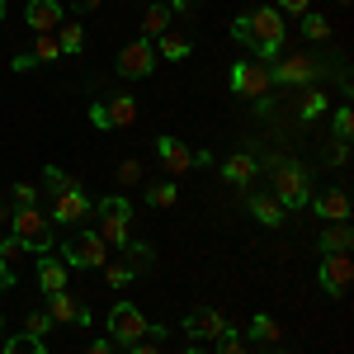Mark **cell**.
Returning a JSON list of instances; mask_svg holds the SVG:
<instances>
[{
	"instance_id": "obj_49",
	"label": "cell",
	"mask_w": 354,
	"mask_h": 354,
	"mask_svg": "<svg viewBox=\"0 0 354 354\" xmlns=\"http://www.w3.org/2000/svg\"><path fill=\"white\" fill-rule=\"evenodd\" d=\"M76 5H81V10H100L104 0H76Z\"/></svg>"
},
{
	"instance_id": "obj_12",
	"label": "cell",
	"mask_w": 354,
	"mask_h": 354,
	"mask_svg": "<svg viewBox=\"0 0 354 354\" xmlns=\"http://www.w3.org/2000/svg\"><path fill=\"white\" fill-rule=\"evenodd\" d=\"M48 322L53 326H66V322H90V312H85L81 302H76V293L71 288H62V293H48Z\"/></svg>"
},
{
	"instance_id": "obj_8",
	"label": "cell",
	"mask_w": 354,
	"mask_h": 354,
	"mask_svg": "<svg viewBox=\"0 0 354 354\" xmlns=\"http://www.w3.org/2000/svg\"><path fill=\"white\" fill-rule=\"evenodd\" d=\"M147 317L137 312L133 302H118V307H109V335H113V345H137L142 335H147Z\"/></svg>"
},
{
	"instance_id": "obj_44",
	"label": "cell",
	"mask_w": 354,
	"mask_h": 354,
	"mask_svg": "<svg viewBox=\"0 0 354 354\" xmlns=\"http://www.w3.org/2000/svg\"><path fill=\"white\" fill-rule=\"evenodd\" d=\"M85 354H118V345H113V340H95Z\"/></svg>"
},
{
	"instance_id": "obj_16",
	"label": "cell",
	"mask_w": 354,
	"mask_h": 354,
	"mask_svg": "<svg viewBox=\"0 0 354 354\" xmlns=\"http://www.w3.org/2000/svg\"><path fill=\"white\" fill-rule=\"evenodd\" d=\"M250 218L265 222V227H279V222L288 218V208H283L274 194H250Z\"/></svg>"
},
{
	"instance_id": "obj_47",
	"label": "cell",
	"mask_w": 354,
	"mask_h": 354,
	"mask_svg": "<svg viewBox=\"0 0 354 354\" xmlns=\"http://www.w3.org/2000/svg\"><path fill=\"white\" fill-rule=\"evenodd\" d=\"M194 0H165V10H189Z\"/></svg>"
},
{
	"instance_id": "obj_25",
	"label": "cell",
	"mask_w": 354,
	"mask_h": 354,
	"mask_svg": "<svg viewBox=\"0 0 354 354\" xmlns=\"http://www.w3.org/2000/svg\"><path fill=\"white\" fill-rule=\"evenodd\" d=\"M43 180H48V194H71V189H81V180H76V175H66V170H57V165H48V170H43Z\"/></svg>"
},
{
	"instance_id": "obj_15",
	"label": "cell",
	"mask_w": 354,
	"mask_h": 354,
	"mask_svg": "<svg viewBox=\"0 0 354 354\" xmlns=\"http://www.w3.org/2000/svg\"><path fill=\"white\" fill-rule=\"evenodd\" d=\"M24 19L33 33H53L57 24H62V5L57 0H28L24 5Z\"/></svg>"
},
{
	"instance_id": "obj_50",
	"label": "cell",
	"mask_w": 354,
	"mask_h": 354,
	"mask_svg": "<svg viewBox=\"0 0 354 354\" xmlns=\"http://www.w3.org/2000/svg\"><path fill=\"white\" fill-rule=\"evenodd\" d=\"M0 345H5V322H0Z\"/></svg>"
},
{
	"instance_id": "obj_22",
	"label": "cell",
	"mask_w": 354,
	"mask_h": 354,
	"mask_svg": "<svg viewBox=\"0 0 354 354\" xmlns=\"http://www.w3.org/2000/svg\"><path fill=\"white\" fill-rule=\"evenodd\" d=\"M57 28H62V33H57V48H62V53H71V57L85 53V28L76 24V19H62Z\"/></svg>"
},
{
	"instance_id": "obj_52",
	"label": "cell",
	"mask_w": 354,
	"mask_h": 354,
	"mask_svg": "<svg viewBox=\"0 0 354 354\" xmlns=\"http://www.w3.org/2000/svg\"><path fill=\"white\" fill-rule=\"evenodd\" d=\"M189 354H208V350H189Z\"/></svg>"
},
{
	"instance_id": "obj_26",
	"label": "cell",
	"mask_w": 354,
	"mask_h": 354,
	"mask_svg": "<svg viewBox=\"0 0 354 354\" xmlns=\"http://www.w3.org/2000/svg\"><path fill=\"white\" fill-rule=\"evenodd\" d=\"M279 335H283V330H279L274 317H255V322H250V340H255V345H274Z\"/></svg>"
},
{
	"instance_id": "obj_39",
	"label": "cell",
	"mask_w": 354,
	"mask_h": 354,
	"mask_svg": "<svg viewBox=\"0 0 354 354\" xmlns=\"http://www.w3.org/2000/svg\"><path fill=\"white\" fill-rule=\"evenodd\" d=\"M274 10H279V15H307V10H312V0H279Z\"/></svg>"
},
{
	"instance_id": "obj_28",
	"label": "cell",
	"mask_w": 354,
	"mask_h": 354,
	"mask_svg": "<svg viewBox=\"0 0 354 354\" xmlns=\"http://www.w3.org/2000/svg\"><path fill=\"white\" fill-rule=\"evenodd\" d=\"M302 33H307L312 43H326V38H330V24H326V15H317V10H307V15H302Z\"/></svg>"
},
{
	"instance_id": "obj_43",
	"label": "cell",
	"mask_w": 354,
	"mask_h": 354,
	"mask_svg": "<svg viewBox=\"0 0 354 354\" xmlns=\"http://www.w3.org/2000/svg\"><path fill=\"white\" fill-rule=\"evenodd\" d=\"M345 156H350V142H335V147H330V165H340Z\"/></svg>"
},
{
	"instance_id": "obj_11",
	"label": "cell",
	"mask_w": 354,
	"mask_h": 354,
	"mask_svg": "<svg viewBox=\"0 0 354 354\" xmlns=\"http://www.w3.org/2000/svg\"><path fill=\"white\" fill-rule=\"evenodd\" d=\"M118 71H123V76H151V71H156V48H151V38L128 43V48L118 53Z\"/></svg>"
},
{
	"instance_id": "obj_14",
	"label": "cell",
	"mask_w": 354,
	"mask_h": 354,
	"mask_svg": "<svg viewBox=\"0 0 354 354\" xmlns=\"http://www.w3.org/2000/svg\"><path fill=\"white\" fill-rule=\"evenodd\" d=\"M185 330L189 335H198V340H218V335H227V317L222 312H213V307H203V312H194V317H185Z\"/></svg>"
},
{
	"instance_id": "obj_35",
	"label": "cell",
	"mask_w": 354,
	"mask_h": 354,
	"mask_svg": "<svg viewBox=\"0 0 354 354\" xmlns=\"http://www.w3.org/2000/svg\"><path fill=\"white\" fill-rule=\"evenodd\" d=\"M218 354H250V350H245V340L236 330H227V335H218Z\"/></svg>"
},
{
	"instance_id": "obj_53",
	"label": "cell",
	"mask_w": 354,
	"mask_h": 354,
	"mask_svg": "<svg viewBox=\"0 0 354 354\" xmlns=\"http://www.w3.org/2000/svg\"><path fill=\"white\" fill-rule=\"evenodd\" d=\"M340 5H350V0H340Z\"/></svg>"
},
{
	"instance_id": "obj_41",
	"label": "cell",
	"mask_w": 354,
	"mask_h": 354,
	"mask_svg": "<svg viewBox=\"0 0 354 354\" xmlns=\"http://www.w3.org/2000/svg\"><path fill=\"white\" fill-rule=\"evenodd\" d=\"M128 354H161V345H156V340H147V335H142V340H137V345H128Z\"/></svg>"
},
{
	"instance_id": "obj_17",
	"label": "cell",
	"mask_w": 354,
	"mask_h": 354,
	"mask_svg": "<svg viewBox=\"0 0 354 354\" xmlns=\"http://www.w3.org/2000/svg\"><path fill=\"white\" fill-rule=\"evenodd\" d=\"M38 288L43 293H62L66 288V265L57 255H38Z\"/></svg>"
},
{
	"instance_id": "obj_23",
	"label": "cell",
	"mask_w": 354,
	"mask_h": 354,
	"mask_svg": "<svg viewBox=\"0 0 354 354\" xmlns=\"http://www.w3.org/2000/svg\"><path fill=\"white\" fill-rule=\"evenodd\" d=\"M156 57H165V62L189 57V38H180V33H170V28H165L161 38H156Z\"/></svg>"
},
{
	"instance_id": "obj_46",
	"label": "cell",
	"mask_w": 354,
	"mask_h": 354,
	"mask_svg": "<svg viewBox=\"0 0 354 354\" xmlns=\"http://www.w3.org/2000/svg\"><path fill=\"white\" fill-rule=\"evenodd\" d=\"M10 283H15V270H10V265H5V260H0V293H5V288H10Z\"/></svg>"
},
{
	"instance_id": "obj_55",
	"label": "cell",
	"mask_w": 354,
	"mask_h": 354,
	"mask_svg": "<svg viewBox=\"0 0 354 354\" xmlns=\"http://www.w3.org/2000/svg\"><path fill=\"white\" fill-rule=\"evenodd\" d=\"M0 241H5V236H0Z\"/></svg>"
},
{
	"instance_id": "obj_5",
	"label": "cell",
	"mask_w": 354,
	"mask_h": 354,
	"mask_svg": "<svg viewBox=\"0 0 354 354\" xmlns=\"http://www.w3.org/2000/svg\"><path fill=\"white\" fill-rule=\"evenodd\" d=\"M10 227H15V236H19L28 250H38V255L53 250V222H48V213H38V208H15Z\"/></svg>"
},
{
	"instance_id": "obj_9",
	"label": "cell",
	"mask_w": 354,
	"mask_h": 354,
	"mask_svg": "<svg viewBox=\"0 0 354 354\" xmlns=\"http://www.w3.org/2000/svg\"><path fill=\"white\" fill-rule=\"evenodd\" d=\"M317 283H322V293H326V298H345V293H350V283H354L350 255H326V260H322V270H317Z\"/></svg>"
},
{
	"instance_id": "obj_31",
	"label": "cell",
	"mask_w": 354,
	"mask_h": 354,
	"mask_svg": "<svg viewBox=\"0 0 354 354\" xmlns=\"http://www.w3.org/2000/svg\"><path fill=\"white\" fill-rule=\"evenodd\" d=\"M0 354H43V340H33V335H15V340H5Z\"/></svg>"
},
{
	"instance_id": "obj_27",
	"label": "cell",
	"mask_w": 354,
	"mask_h": 354,
	"mask_svg": "<svg viewBox=\"0 0 354 354\" xmlns=\"http://www.w3.org/2000/svg\"><path fill=\"white\" fill-rule=\"evenodd\" d=\"M33 62H57L62 57V48H57V33H33Z\"/></svg>"
},
{
	"instance_id": "obj_6",
	"label": "cell",
	"mask_w": 354,
	"mask_h": 354,
	"mask_svg": "<svg viewBox=\"0 0 354 354\" xmlns=\"http://www.w3.org/2000/svg\"><path fill=\"white\" fill-rule=\"evenodd\" d=\"M274 85H317L322 81V62L312 53H288L283 62H274L270 66Z\"/></svg>"
},
{
	"instance_id": "obj_34",
	"label": "cell",
	"mask_w": 354,
	"mask_h": 354,
	"mask_svg": "<svg viewBox=\"0 0 354 354\" xmlns=\"http://www.w3.org/2000/svg\"><path fill=\"white\" fill-rule=\"evenodd\" d=\"M128 265H133V270H147V265H151V245L147 241H128Z\"/></svg>"
},
{
	"instance_id": "obj_30",
	"label": "cell",
	"mask_w": 354,
	"mask_h": 354,
	"mask_svg": "<svg viewBox=\"0 0 354 354\" xmlns=\"http://www.w3.org/2000/svg\"><path fill=\"white\" fill-rule=\"evenodd\" d=\"M147 198H151L156 208H170V203L180 198V189H175V180H156V185L147 189Z\"/></svg>"
},
{
	"instance_id": "obj_48",
	"label": "cell",
	"mask_w": 354,
	"mask_h": 354,
	"mask_svg": "<svg viewBox=\"0 0 354 354\" xmlns=\"http://www.w3.org/2000/svg\"><path fill=\"white\" fill-rule=\"evenodd\" d=\"M10 218H15V213H10V203L0 198V222H10Z\"/></svg>"
},
{
	"instance_id": "obj_33",
	"label": "cell",
	"mask_w": 354,
	"mask_h": 354,
	"mask_svg": "<svg viewBox=\"0 0 354 354\" xmlns=\"http://www.w3.org/2000/svg\"><path fill=\"white\" fill-rule=\"evenodd\" d=\"M53 330V322H48V312H28V322H24V335H33V340H43Z\"/></svg>"
},
{
	"instance_id": "obj_1",
	"label": "cell",
	"mask_w": 354,
	"mask_h": 354,
	"mask_svg": "<svg viewBox=\"0 0 354 354\" xmlns=\"http://www.w3.org/2000/svg\"><path fill=\"white\" fill-rule=\"evenodd\" d=\"M283 15L274 10V5H260V10H250L245 15V43L255 48V57L260 62H274L279 57V48H283Z\"/></svg>"
},
{
	"instance_id": "obj_21",
	"label": "cell",
	"mask_w": 354,
	"mask_h": 354,
	"mask_svg": "<svg viewBox=\"0 0 354 354\" xmlns=\"http://www.w3.org/2000/svg\"><path fill=\"white\" fill-rule=\"evenodd\" d=\"M222 180H227V185H245V180H255V156H245V151L227 156V161H222Z\"/></svg>"
},
{
	"instance_id": "obj_37",
	"label": "cell",
	"mask_w": 354,
	"mask_h": 354,
	"mask_svg": "<svg viewBox=\"0 0 354 354\" xmlns=\"http://www.w3.org/2000/svg\"><path fill=\"white\" fill-rule=\"evenodd\" d=\"M104 279H109V288H123L133 279V265H104Z\"/></svg>"
},
{
	"instance_id": "obj_54",
	"label": "cell",
	"mask_w": 354,
	"mask_h": 354,
	"mask_svg": "<svg viewBox=\"0 0 354 354\" xmlns=\"http://www.w3.org/2000/svg\"><path fill=\"white\" fill-rule=\"evenodd\" d=\"M274 354H283V350H274Z\"/></svg>"
},
{
	"instance_id": "obj_2",
	"label": "cell",
	"mask_w": 354,
	"mask_h": 354,
	"mask_svg": "<svg viewBox=\"0 0 354 354\" xmlns=\"http://www.w3.org/2000/svg\"><path fill=\"white\" fill-rule=\"evenodd\" d=\"M90 218H100V236L109 245H128L133 241V203L128 198H100V208L90 213Z\"/></svg>"
},
{
	"instance_id": "obj_29",
	"label": "cell",
	"mask_w": 354,
	"mask_h": 354,
	"mask_svg": "<svg viewBox=\"0 0 354 354\" xmlns=\"http://www.w3.org/2000/svg\"><path fill=\"white\" fill-rule=\"evenodd\" d=\"M298 113L307 118V123H312V118H322V113H326V90H307V95H302V104H298Z\"/></svg>"
},
{
	"instance_id": "obj_38",
	"label": "cell",
	"mask_w": 354,
	"mask_h": 354,
	"mask_svg": "<svg viewBox=\"0 0 354 354\" xmlns=\"http://www.w3.org/2000/svg\"><path fill=\"white\" fill-rule=\"evenodd\" d=\"M15 208H38V189L33 185H15Z\"/></svg>"
},
{
	"instance_id": "obj_3",
	"label": "cell",
	"mask_w": 354,
	"mask_h": 354,
	"mask_svg": "<svg viewBox=\"0 0 354 354\" xmlns=\"http://www.w3.org/2000/svg\"><path fill=\"white\" fill-rule=\"evenodd\" d=\"M62 265H66V270H104V265H109V241L90 227L76 241L62 245Z\"/></svg>"
},
{
	"instance_id": "obj_13",
	"label": "cell",
	"mask_w": 354,
	"mask_h": 354,
	"mask_svg": "<svg viewBox=\"0 0 354 354\" xmlns=\"http://www.w3.org/2000/svg\"><path fill=\"white\" fill-rule=\"evenodd\" d=\"M156 161H161V170L175 180V175H185L194 165V151L185 142H175V137H161V142H156Z\"/></svg>"
},
{
	"instance_id": "obj_19",
	"label": "cell",
	"mask_w": 354,
	"mask_h": 354,
	"mask_svg": "<svg viewBox=\"0 0 354 354\" xmlns=\"http://www.w3.org/2000/svg\"><path fill=\"white\" fill-rule=\"evenodd\" d=\"M350 245H354L350 222H330L322 232V255H350Z\"/></svg>"
},
{
	"instance_id": "obj_32",
	"label": "cell",
	"mask_w": 354,
	"mask_h": 354,
	"mask_svg": "<svg viewBox=\"0 0 354 354\" xmlns=\"http://www.w3.org/2000/svg\"><path fill=\"white\" fill-rule=\"evenodd\" d=\"M24 255H28V245L19 241V236H5V241H0V260H5L10 270H15V260H24Z\"/></svg>"
},
{
	"instance_id": "obj_20",
	"label": "cell",
	"mask_w": 354,
	"mask_h": 354,
	"mask_svg": "<svg viewBox=\"0 0 354 354\" xmlns=\"http://www.w3.org/2000/svg\"><path fill=\"white\" fill-rule=\"evenodd\" d=\"M104 118H109V128H128V123H137V100L133 95H113L109 104H104Z\"/></svg>"
},
{
	"instance_id": "obj_24",
	"label": "cell",
	"mask_w": 354,
	"mask_h": 354,
	"mask_svg": "<svg viewBox=\"0 0 354 354\" xmlns=\"http://www.w3.org/2000/svg\"><path fill=\"white\" fill-rule=\"evenodd\" d=\"M165 28H170V10H165V5H151V10L142 15V38H161Z\"/></svg>"
},
{
	"instance_id": "obj_7",
	"label": "cell",
	"mask_w": 354,
	"mask_h": 354,
	"mask_svg": "<svg viewBox=\"0 0 354 354\" xmlns=\"http://www.w3.org/2000/svg\"><path fill=\"white\" fill-rule=\"evenodd\" d=\"M274 198L283 208H302L312 198V185H307V170L302 165H279L274 170Z\"/></svg>"
},
{
	"instance_id": "obj_4",
	"label": "cell",
	"mask_w": 354,
	"mask_h": 354,
	"mask_svg": "<svg viewBox=\"0 0 354 354\" xmlns=\"http://www.w3.org/2000/svg\"><path fill=\"white\" fill-rule=\"evenodd\" d=\"M232 90L241 95V100H270V90H274V76H270V62H236L232 66Z\"/></svg>"
},
{
	"instance_id": "obj_10",
	"label": "cell",
	"mask_w": 354,
	"mask_h": 354,
	"mask_svg": "<svg viewBox=\"0 0 354 354\" xmlns=\"http://www.w3.org/2000/svg\"><path fill=\"white\" fill-rule=\"evenodd\" d=\"M90 213H95L90 194H85V189H71V194H57V198H53V213H48V222H62V227H76V222H85Z\"/></svg>"
},
{
	"instance_id": "obj_36",
	"label": "cell",
	"mask_w": 354,
	"mask_h": 354,
	"mask_svg": "<svg viewBox=\"0 0 354 354\" xmlns=\"http://www.w3.org/2000/svg\"><path fill=\"white\" fill-rule=\"evenodd\" d=\"M350 137H354V113L340 109L335 113V142H350Z\"/></svg>"
},
{
	"instance_id": "obj_45",
	"label": "cell",
	"mask_w": 354,
	"mask_h": 354,
	"mask_svg": "<svg viewBox=\"0 0 354 354\" xmlns=\"http://www.w3.org/2000/svg\"><path fill=\"white\" fill-rule=\"evenodd\" d=\"M90 123H95V128H109V118H104V104H90Z\"/></svg>"
},
{
	"instance_id": "obj_18",
	"label": "cell",
	"mask_w": 354,
	"mask_h": 354,
	"mask_svg": "<svg viewBox=\"0 0 354 354\" xmlns=\"http://www.w3.org/2000/svg\"><path fill=\"white\" fill-rule=\"evenodd\" d=\"M317 213L326 222H350V194L345 189H326L322 198H317Z\"/></svg>"
},
{
	"instance_id": "obj_51",
	"label": "cell",
	"mask_w": 354,
	"mask_h": 354,
	"mask_svg": "<svg viewBox=\"0 0 354 354\" xmlns=\"http://www.w3.org/2000/svg\"><path fill=\"white\" fill-rule=\"evenodd\" d=\"M0 19H5V0H0Z\"/></svg>"
},
{
	"instance_id": "obj_40",
	"label": "cell",
	"mask_w": 354,
	"mask_h": 354,
	"mask_svg": "<svg viewBox=\"0 0 354 354\" xmlns=\"http://www.w3.org/2000/svg\"><path fill=\"white\" fill-rule=\"evenodd\" d=\"M118 180H123V185H137V180H142V165H137V161H123V165H118Z\"/></svg>"
},
{
	"instance_id": "obj_42",
	"label": "cell",
	"mask_w": 354,
	"mask_h": 354,
	"mask_svg": "<svg viewBox=\"0 0 354 354\" xmlns=\"http://www.w3.org/2000/svg\"><path fill=\"white\" fill-rule=\"evenodd\" d=\"M10 66H15V71L24 76V71H33V66H38V62H33V57H28V53H19V57H15V62H10Z\"/></svg>"
}]
</instances>
